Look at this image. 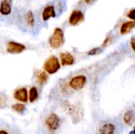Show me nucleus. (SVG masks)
<instances>
[{
	"label": "nucleus",
	"instance_id": "nucleus-21",
	"mask_svg": "<svg viewBox=\"0 0 135 134\" xmlns=\"http://www.w3.org/2000/svg\"><path fill=\"white\" fill-rule=\"evenodd\" d=\"M127 17H129L131 20L134 21L135 19V9H131L127 14Z\"/></svg>",
	"mask_w": 135,
	"mask_h": 134
},
{
	"label": "nucleus",
	"instance_id": "nucleus-5",
	"mask_svg": "<svg viewBox=\"0 0 135 134\" xmlns=\"http://www.w3.org/2000/svg\"><path fill=\"white\" fill-rule=\"evenodd\" d=\"M45 125L50 131H55L59 128L60 118L56 114H51L45 121Z\"/></svg>",
	"mask_w": 135,
	"mask_h": 134
},
{
	"label": "nucleus",
	"instance_id": "nucleus-18",
	"mask_svg": "<svg viewBox=\"0 0 135 134\" xmlns=\"http://www.w3.org/2000/svg\"><path fill=\"white\" fill-rule=\"evenodd\" d=\"M8 98L5 94H0V109L4 108L7 105Z\"/></svg>",
	"mask_w": 135,
	"mask_h": 134
},
{
	"label": "nucleus",
	"instance_id": "nucleus-17",
	"mask_svg": "<svg viewBox=\"0 0 135 134\" xmlns=\"http://www.w3.org/2000/svg\"><path fill=\"white\" fill-rule=\"evenodd\" d=\"M12 110L18 114H22L24 113V111H25L26 107H25V105L23 104V103H15V104H13L12 107H11Z\"/></svg>",
	"mask_w": 135,
	"mask_h": 134
},
{
	"label": "nucleus",
	"instance_id": "nucleus-22",
	"mask_svg": "<svg viewBox=\"0 0 135 134\" xmlns=\"http://www.w3.org/2000/svg\"><path fill=\"white\" fill-rule=\"evenodd\" d=\"M130 43H131V47L132 51H135V38H134V36L131 37Z\"/></svg>",
	"mask_w": 135,
	"mask_h": 134
},
{
	"label": "nucleus",
	"instance_id": "nucleus-16",
	"mask_svg": "<svg viewBox=\"0 0 135 134\" xmlns=\"http://www.w3.org/2000/svg\"><path fill=\"white\" fill-rule=\"evenodd\" d=\"M25 21H26V24L32 28L35 24V17H34V15H33V13L32 11H28L25 14Z\"/></svg>",
	"mask_w": 135,
	"mask_h": 134
},
{
	"label": "nucleus",
	"instance_id": "nucleus-4",
	"mask_svg": "<svg viewBox=\"0 0 135 134\" xmlns=\"http://www.w3.org/2000/svg\"><path fill=\"white\" fill-rule=\"evenodd\" d=\"M25 49L26 47L24 44L15 41H9L6 44V51L9 54H21L23 51H25Z\"/></svg>",
	"mask_w": 135,
	"mask_h": 134
},
{
	"label": "nucleus",
	"instance_id": "nucleus-19",
	"mask_svg": "<svg viewBox=\"0 0 135 134\" xmlns=\"http://www.w3.org/2000/svg\"><path fill=\"white\" fill-rule=\"evenodd\" d=\"M112 39H113L112 36H108L104 39V42L102 43L101 47H105L110 45V44L112 43Z\"/></svg>",
	"mask_w": 135,
	"mask_h": 134
},
{
	"label": "nucleus",
	"instance_id": "nucleus-23",
	"mask_svg": "<svg viewBox=\"0 0 135 134\" xmlns=\"http://www.w3.org/2000/svg\"><path fill=\"white\" fill-rule=\"evenodd\" d=\"M84 1H85V2L86 4H91V3L94 2L96 0H84Z\"/></svg>",
	"mask_w": 135,
	"mask_h": 134
},
{
	"label": "nucleus",
	"instance_id": "nucleus-2",
	"mask_svg": "<svg viewBox=\"0 0 135 134\" xmlns=\"http://www.w3.org/2000/svg\"><path fill=\"white\" fill-rule=\"evenodd\" d=\"M61 68V64L56 56L49 57L44 64V69L48 74H55Z\"/></svg>",
	"mask_w": 135,
	"mask_h": 134
},
{
	"label": "nucleus",
	"instance_id": "nucleus-8",
	"mask_svg": "<svg viewBox=\"0 0 135 134\" xmlns=\"http://www.w3.org/2000/svg\"><path fill=\"white\" fill-rule=\"evenodd\" d=\"M75 60L72 54L69 52H62L60 54V64L64 66L74 65Z\"/></svg>",
	"mask_w": 135,
	"mask_h": 134
},
{
	"label": "nucleus",
	"instance_id": "nucleus-9",
	"mask_svg": "<svg viewBox=\"0 0 135 134\" xmlns=\"http://www.w3.org/2000/svg\"><path fill=\"white\" fill-rule=\"evenodd\" d=\"M55 15H56V13H55V6L53 5H49V6H47L44 9V10L42 12V19L44 21H47L50 18L55 17Z\"/></svg>",
	"mask_w": 135,
	"mask_h": 134
},
{
	"label": "nucleus",
	"instance_id": "nucleus-24",
	"mask_svg": "<svg viewBox=\"0 0 135 134\" xmlns=\"http://www.w3.org/2000/svg\"><path fill=\"white\" fill-rule=\"evenodd\" d=\"M0 134H9V133H7L6 130H0Z\"/></svg>",
	"mask_w": 135,
	"mask_h": 134
},
{
	"label": "nucleus",
	"instance_id": "nucleus-14",
	"mask_svg": "<svg viewBox=\"0 0 135 134\" xmlns=\"http://www.w3.org/2000/svg\"><path fill=\"white\" fill-rule=\"evenodd\" d=\"M47 80H48V75L45 71L39 72L38 74L36 75V83L40 86L45 85Z\"/></svg>",
	"mask_w": 135,
	"mask_h": 134
},
{
	"label": "nucleus",
	"instance_id": "nucleus-11",
	"mask_svg": "<svg viewBox=\"0 0 135 134\" xmlns=\"http://www.w3.org/2000/svg\"><path fill=\"white\" fill-rule=\"evenodd\" d=\"M135 27L134 21H128L123 23L120 26L119 32L122 35L128 34L131 32V30Z\"/></svg>",
	"mask_w": 135,
	"mask_h": 134
},
{
	"label": "nucleus",
	"instance_id": "nucleus-25",
	"mask_svg": "<svg viewBox=\"0 0 135 134\" xmlns=\"http://www.w3.org/2000/svg\"><path fill=\"white\" fill-rule=\"evenodd\" d=\"M129 134H134V130H132Z\"/></svg>",
	"mask_w": 135,
	"mask_h": 134
},
{
	"label": "nucleus",
	"instance_id": "nucleus-13",
	"mask_svg": "<svg viewBox=\"0 0 135 134\" xmlns=\"http://www.w3.org/2000/svg\"><path fill=\"white\" fill-rule=\"evenodd\" d=\"M115 126L112 123L104 124L100 130V134H115Z\"/></svg>",
	"mask_w": 135,
	"mask_h": 134
},
{
	"label": "nucleus",
	"instance_id": "nucleus-15",
	"mask_svg": "<svg viewBox=\"0 0 135 134\" xmlns=\"http://www.w3.org/2000/svg\"><path fill=\"white\" fill-rule=\"evenodd\" d=\"M39 97V92H38V90L36 87H32L30 89H29V92H28V100H29L30 103H34L35 101L37 100Z\"/></svg>",
	"mask_w": 135,
	"mask_h": 134
},
{
	"label": "nucleus",
	"instance_id": "nucleus-12",
	"mask_svg": "<svg viewBox=\"0 0 135 134\" xmlns=\"http://www.w3.org/2000/svg\"><path fill=\"white\" fill-rule=\"evenodd\" d=\"M123 122L127 126H131L134 122V112L133 110H128L123 115Z\"/></svg>",
	"mask_w": 135,
	"mask_h": 134
},
{
	"label": "nucleus",
	"instance_id": "nucleus-10",
	"mask_svg": "<svg viewBox=\"0 0 135 134\" xmlns=\"http://www.w3.org/2000/svg\"><path fill=\"white\" fill-rule=\"evenodd\" d=\"M12 11V0H2L0 3V13L3 16L10 14Z\"/></svg>",
	"mask_w": 135,
	"mask_h": 134
},
{
	"label": "nucleus",
	"instance_id": "nucleus-3",
	"mask_svg": "<svg viewBox=\"0 0 135 134\" xmlns=\"http://www.w3.org/2000/svg\"><path fill=\"white\" fill-rule=\"evenodd\" d=\"M86 81L87 78L85 75H77L70 79L69 81V86L75 91H79L85 87Z\"/></svg>",
	"mask_w": 135,
	"mask_h": 134
},
{
	"label": "nucleus",
	"instance_id": "nucleus-7",
	"mask_svg": "<svg viewBox=\"0 0 135 134\" xmlns=\"http://www.w3.org/2000/svg\"><path fill=\"white\" fill-rule=\"evenodd\" d=\"M13 98L21 103H26L28 101V90L26 88H17L13 93Z\"/></svg>",
	"mask_w": 135,
	"mask_h": 134
},
{
	"label": "nucleus",
	"instance_id": "nucleus-20",
	"mask_svg": "<svg viewBox=\"0 0 135 134\" xmlns=\"http://www.w3.org/2000/svg\"><path fill=\"white\" fill-rule=\"evenodd\" d=\"M101 51V48H100V47H94V48H93V49H91V50H89L88 52H87V54L88 55H96V54H97L98 53H100Z\"/></svg>",
	"mask_w": 135,
	"mask_h": 134
},
{
	"label": "nucleus",
	"instance_id": "nucleus-6",
	"mask_svg": "<svg viewBox=\"0 0 135 134\" xmlns=\"http://www.w3.org/2000/svg\"><path fill=\"white\" fill-rule=\"evenodd\" d=\"M85 20V15L82 11L79 9H74L71 12L68 21L69 24L72 26H76L84 21Z\"/></svg>",
	"mask_w": 135,
	"mask_h": 134
},
{
	"label": "nucleus",
	"instance_id": "nucleus-1",
	"mask_svg": "<svg viewBox=\"0 0 135 134\" xmlns=\"http://www.w3.org/2000/svg\"><path fill=\"white\" fill-rule=\"evenodd\" d=\"M65 43L64 32L61 28H55L53 33L48 39V43L53 49H58L61 47Z\"/></svg>",
	"mask_w": 135,
	"mask_h": 134
}]
</instances>
